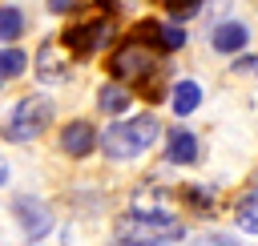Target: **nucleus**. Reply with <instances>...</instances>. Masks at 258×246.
I'll use <instances>...</instances> for the list:
<instances>
[{
  "label": "nucleus",
  "mask_w": 258,
  "mask_h": 246,
  "mask_svg": "<svg viewBox=\"0 0 258 246\" xmlns=\"http://www.w3.org/2000/svg\"><path fill=\"white\" fill-rule=\"evenodd\" d=\"M109 73H113V81H121V85H129V89H137L145 97H161L157 81L165 77V60H161V44H157L149 20L137 24V32L113 52Z\"/></svg>",
  "instance_id": "nucleus-1"
},
{
  "label": "nucleus",
  "mask_w": 258,
  "mask_h": 246,
  "mask_svg": "<svg viewBox=\"0 0 258 246\" xmlns=\"http://www.w3.org/2000/svg\"><path fill=\"white\" fill-rule=\"evenodd\" d=\"M157 133H161L157 117L141 113V117H129V121L109 125V129L101 133V145H105V153H109L113 161H129V157H137L141 149H149V145L157 141Z\"/></svg>",
  "instance_id": "nucleus-2"
},
{
  "label": "nucleus",
  "mask_w": 258,
  "mask_h": 246,
  "mask_svg": "<svg viewBox=\"0 0 258 246\" xmlns=\"http://www.w3.org/2000/svg\"><path fill=\"white\" fill-rule=\"evenodd\" d=\"M113 12H117V0H105V4H101V16L93 12L89 20L64 28L60 44H64L73 56H93L97 48H105V44L113 40Z\"/></svg>",
  "instance_id": "nucleus-3"
},
{
  "label": "nucleus",
  "mask_w": 258,
  "mask_h": 246,
  "mask_svg": "<svg viewBox=\"0 0 258 246\" xmlns=\"http://www.w3.org/2000/svg\"><path fill=\"white\" fill-rule=\"evenodd\" d=\"M48 125H52V101H48L44 93H32V97H20L16 109L8 113L4 137H8V141H32V137H40Z\"/></svg>",
  "instance_id": "nucleus-4"
},
{
  "label": "nucleus",
  "mask_w": 258,
  "mask_h": 246,
  "mask_svg": "<svg viewBox=\"0 0 258 246\" xmlns=\"http://www.w3.org/2000/svg\"><path fill=\"white\" fill-rule=\"evenodd\" d=\"M12 210H16L20 230H24L28 238H44V234L52 230V214H48V206H44V202H36V198H16V202H12Z\"/></svg>",
  "instance_id": "nucleus-5"
},
{
  "label": "nucleus",
  "mask_w": 258,
  "mask_h": 246,
  "mask_svg": "<svg viewBox=\"0 0 258 246\" xmlns=\"http://www.w3.org/2000/svg\"><path fill=\"white\" fill-rule=\"evenodd\" d=\"M93 145H97V129H93L89 121H69V125H64V133H60V149H64L69 157H89Z\"/></svg>",
  "instance_id": "nucleus-6"
},
{
  "label": "nucleus",
  "mask_w": 258,
  "mask_h": 246,
  "mask_svg": "<svg viewBox=\"0 0 258 246\" xmlns=\"http://www.w3.org/2000/svg\"><path fill=\"white\" fill-rule=\"evenodd\" d=\"M56 52H60V44H56V40H44V44H40V52H36V73H40L44 81H64V73H69L64 56H56Z\"/></svg>",
  "instance_id": "nucleus-7"
},
{
  "label": "nucleus",
  "mask_w": 258,
  "mask_h": 246,
  "mask_svg": "<svg viewBox=\"0 0 258 246\" xmlns=\"http://www.w3.org/2000/svg\"><path fill=\"white\" fill-rule=\"evenodd\" d=\"M165 157H169L173 165H189V161L198 157V141H194V133L173 129V133H169V145H165Z\"/></svg>",
  "instance_id": "nucleus-8"
},
{
  "label": "nucleus",
  "mask_w": 258,
  "mask_h": 246,
  "mask_svg": "<svg viewBox=\"0 0 258 246\" xmlns=\"http://www.w3.org/2000/svg\"><path fill=\"white\" fill-rule=\"evenodd\" d=\"M129 85H121V81H109V85H101L97 89V105L105 109V113H125L129 109Z\"/></svg>",
  "instance_id": "nucleus-9"
},
{
  "label": "nucleus",
  "mask_w": 258,
  "mask_h": 246,
  "mask_svg": "<svg viewBox=\"0 0 258 246\" xmlns=\"http://www.w3.org/2000/svg\"><path fill=\"white\" fill-rule=\"evenodd\" d=\"M242 44H246V28H242L238 20H226V24L214 28V48H218V52H238Z\"/></svg>",
  "instance_id": "nucleus-10"
},
{
  "label": "nucleus",
  "mask_w": 258,
  "mask_h": 246,
  "mask_svg": "<svg viewBox=\"0 0 258 246\" xmlns=\"http://www.w3.org/2000/svg\"><path fill=\"white\" fill-rule=\"evenodd\" d=\"M202 105V85H194V81H177L173 85V113H194Z\"/></svg>",
  "instance_id": "nucleus-11"
},
{
  "label": "nucleus",
  "mask_w": 258,
  "mask_h": 246,
  "mask_svg": "<svg viewBox=\"0 0 258 246\" xmlns=\"http://www.w3.org/2000/svg\"><path fill=\"white\" fill-rule=\"evenodd\" d=\"M24 32V12L16 4H0V40H16Z\"/></svg>",
  "instance_id": "nucleus-12"
},
{
  "label": "nucleus",
  "mask_w": 258,
  "mask_h": 246,
  "mask_svg": "<svg viewBox=\"0 0 258 246\" xmlns=\"http://www.w3.org/2000/svg\"><path fill=\"white\" fill-rule=\"evenodd\" d=\"M238 226L246 230V234H258V190H250L242 202H238Z\"/></svg>",
  "instance_id": "nucleus-13"
},
{
  "label": "nucleus",
  "mask_w": 258,
  "mask_h": 246,
  "mask_svg": "<svg viewBox=\"0 0 258 246\" xmlns=\"http://www.w3.org/2000/svg\"><path fill=\"white\" fill-rule=\"evenodd\" d=\"M24 65H28V56H24L20 48H4V52H0V81L20 77V73H24Z\"/></svg>",
  "instance_id": "nucleus-14"
},
{
  "label": "nucleus",
  "mask_w": 258,
  "mask_h": 246,
  "mask_svg": "<svg viewBox=\"0 0 258 246\" xmlns=\"http://www.w3.org/2000/svg\"><path fill=\"white\" fill-rule=\"evenodd\" d=\"M165 12H173V16H194L198 8H202V0H157Z\"/></svg>",
  "instance_id": "nucleus-15"
},
{
  "label": "nucleus",
  "mask_w": 258,
  "mask_h": 246,
  "mask_svg": "<svg viewBox=\"0 0 258 246\" xmlns=\"http://www.w3.org/2000/svg\"><path fill=\"white\" fill-rule=\"evenodd\" d=\"M189 246H238V238H230V234H198Z\"/></svg>",
  "instance_id": "nucleus-16"
},
{
  "label": "nucleus",
  "mask_w": 258,
  "mask_h": 246,
  "mask_svg": "<svg viewBox=\"0 0 258 246\" xmlns=\"http://www.w3.org/2000/svg\"><path fill=\"white\" fill-rule=\"evenodd\" d=\"M117 246H165V242H157V238H137V234H129V238H121Z\"/></svg>",
  "instance_id": "nucleus-17"
},
{
  "label": "nucleus",
  "mask_w": 258,
  "mask_h": 246,
  "mask_svg": "<svg viewBox=\"0 0 258 246\" xmlns=\"http://www.w3.org/2000/svg\"><path fill=\"white\" fill-rule=\"evenodd\" d=\"M234 69H238V73H258V56H242Z\"/></svg>",
  "instance_id": "nucleus-18"
},
{
  "label": "nucleus",
  "mask_w": 258,
  "mask_h": 246,
  "mask_svg": "<svg viewBox=\"0 0 258 246\" xmlns=\"http://www.w3.org/2000/svg\"><path fill=\"white\" fill-rule=\"evenodd\" d=\"M77 0H48V12H73Z\"/></svg>",
  "instance_id": "nucleus-19"
},
{
  "label": "nucleus",
  "mask_w": 258,
  "mask_h": 246,
  "mask_svg": "<svg viewBox=\"0 0 258 246\" xmlns=\"http://www.w3.org/2000/svg\"><path fill=\"white\" fill-rule=\"evenodd\" d=\"M4 181H8V165L0 161V186H4Z\"/></svg>",
  "instance_id": "nucleus-20"
}]
</instances>
